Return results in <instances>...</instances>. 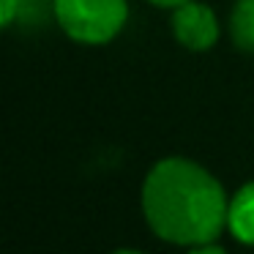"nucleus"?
<instances>
[{"label": "nucleus", "mask_w": 254, "mask_h": 254, "mask_svg": "<svg viewBox=\"0 0 254 254\" xmlns=\"http://www.w3.org/2000/svg\"><path fill=\"white\" fill-rule=\"evenodd\" d=\"M227 199L221 183L197 161L170 156L148 172L142 183V213L161 241L178 246L210 243L227 227Z\"/></svg>", "instance_id": "obj_1"}, {"label": "nucleus", "mask_w": 254, "mask_h": 254, "mask_svg": "<svg viewBox=\"0 0 254 254\" xmlns=\"http://www.w3.org/2000/svg\"><path fill=\"white\" fill-rule=\"evenodd\" d=\"M55 19L74 41L107 44L128 19L126 0H55Z\"/></svg>", "instance_id": "obj_2"}, {"label": "nucleus", "mask_w": 254, "mask_h": 254, "mask_svg": "<svg viewBox=\"0 0 254 254\" xmlns=\"http://www.w3.org/2000/svg\"><path fill=\"white\" fill-rule=\"evenodd\" d=\"M170 25L172 36L191 52H205L219 41V19L213 8L197 0H186L172 8Z\"/></svg>", "instance_id": "obj_3"}, {"label": "nucleus", "mask_w": 254, "mask_h": 254, "mask_svg": "<svg viewBox=\"0 0 254 254\" xmlns=\"http://www.w3.org/2000/svg\"><path fill=\"white\" fill-rule=\"evenodd\" d=\"M227 227L241 243L254 246V181L241 186L235 191V197L230 199Z\"/></svg>", "instance_id": "obj_4"}, {"label": "nucleus", "mask_w": 254, "mask_h": 254, "mask_svg": "<svg viewBox=\"0 0 254 254\" xmlns=\"http://www.w3.org/2000/svg\"><path fill=\"white\" fill-rule=\"evenodd\" d=\"M230 36L241 52L254 55V0H235L230 14Z\"/></svg>", "instance_id": "obj_5"}, {"label": "nucleus", "mask_w": 254, "mask_h": 254, "mask_svg": "<svg viewBox=\"0 0 254 254\" xmlns=\"http://www.w3.org/2000/svg\"><path fill=\"white\" fill-rule=\"evenodd\" d=\"M50 17H55V0H17V19L22 25L39 28Z\"/></svg>", "instance_id": "obj_6"}, {"label": "nucleus", "mask_w": 254, "mask_h": 254, "mask_svg": "<svg viewBox=\"0 0 254 254\" xmlns=\"http://www.w3.org/2000/svg\"><path fill=\"white\" fill-rule=\"evenodd\" d=\"M0 22L6 28L17 22V0H0Z\"/></svg>", "instance_id": "obj_7"}, {"label": "nucleus", "mask_w": 254, "mask_h": 254, "mask_svg": "<svg viewBox=\"0 0 254 254\" xmlns=\"http://www.w3.org/2000/svg\"><path fill=\"white\" fill-rule=\"evenodd\" d=\"M189 254H227V252L216 241H210V243H197V246H191Z\"/></svg>", "instance_id": "obj_8"}, {"label": "nucleus", "mask_w": 254, "mask_h": 254, "mask_svg": "<svg viewBox=\"0 0 254 254\" xmlns=\"http://www.w3.org/2000/svg\"><path fill=\"white\" fill-rule=\"evenodd\" d=\"M153 6H161V8H175L181 6V3H186V0H150Z\"/></svg>", "instance_id": "obj_9"}, {"label": "nucleus", "mask_w": 254, "mask_h": 254, "mask_svg": "<svg viewBox=\"0 0 254 254\" xmlns=\"http://www.w3.org/2000/svg\"><path fill=\"white\" fill-rule=\"evenodd\" d=\"M112 254H142V252H134V249H118V252H112Z\"/></svg>", "instance_id": "obj_10"}]
</instances>
